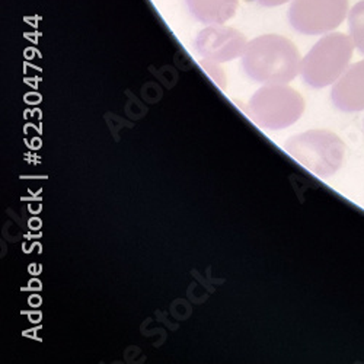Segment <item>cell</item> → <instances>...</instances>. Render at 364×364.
<instances>
[{
    "label": "cell",
    "mask_w": 364,
    "mask_h": 364,
    "mask_svg": "<svg viewBox=\"0 0 364 364\" xmlns=\"http://www.w3.org/2000/svg\"><path fill=\"white\" fill-rule=\"evenodd\" d=\"M284 150L318 178L336 175L346 158V143L331 130L314 129L291 136L284 143Z\"/></svg>",
    "instance_id": "7a4b0ae2"
},
{
    "label": "cell",
    "mask_w": 364,
    "mask_h": 364,
    "mask_svg": "<svg viewBox=\"0 0 364 364\" xmlns=\"http://www.w3.org/2000/svg\"><path fill=\"white\" fill-rule=\"evenodd\" d=\"M305 108V98L294 87L262 85L250 100L248 115L259 129L280 132L296 124Z\"/></svg>",
    "instance_id": "277c9868"
},
{
    "label": "cell",
    "mask_w": 364,
    "mask_h": 364,
    "mask_svg": "<svg viewBox=\"0 0 364 364\" xmlns=\"http://www.w3.org/2000/svg\"><path fill=\"white\" fill-rule=\"evenodd\" d=\"M348 26L355 48L364 55V0L351 8L348 14Z\"/></svg>",
    "instance_id": "9c48e42d"
},
{
    "label": "cell",
    "mask_w": 364,
    "mask_h": 364,
    "mask_svg": "<svg viewBox=\"0 0 364 364\" xmlns=\"http://www.w3.org/2000/svg\"><path fill=\"white\" fill-rule=\"evenodd\" d=\"M248 46L247 37L233 26L207 25L194 40V51L204 60L228 63L242 57Z\"/></svg>",
    "instance_id": "8992f818"
},
{
    "label": "cell",
    "mask_w": 364,
    "mask_h": 364,
    "mask_svg": "<svg viewBox=\"0 0 364 364\" xmlns=\"http://www.w3.org/2000/svg\"><path fill=\"white\" fill-rule=\"evenodd\" d=\"M354 47L353 38L343 33L323 36L301 58L303 82L315 89L336 83L348 69Z\"/></svg>",
    "instance_id": "3957f363"
},
{
    "label": "cell",
    "mask_w": 364,
    "mask_h": 364,
    "mask_svg": "<svg viewBox=\"0 0 364 364\" xmlns=\"http://www.w3.org/2000/svg\"><path fill=\"white\" fill-rule=\"evenodd\" d=\"M200 66L203 68V70L213 79V82L220 86L222 89L225 87L226 85V76H225V72L222 70V68L219 66V63H215V62H208V60H204L201 58L200 60Z\"/></svg>",
    "instance_id": "30bf717a"
},
{
    "label": "cell",
    "mask_w": 364,
    "mask_h": 364,
    "mask_svg": "<svg viewBox=\"0 0 364 364\" xmlns=\"http://www.w3.org/2000/svg\"><path fill=\"white\" fill-rule=\"evenodd\" d=\"M194 19L204 25H220L232 19L239 0H186Z\"/></svg>",
    "instance_id": "ba28073f"
},
{
    "label": "cell",
    "mask_w": 364,
    "mask_h": 364,
    "mask_svg": "<svg viewBox=\"0 0 364 364\" xmlns=\"http://www.w3.org/2000/svg\"><path fill=\"white\" fill-rule=\"evenodd\" d=\"M348 12V0H293L289 22L303 36H322L337 29Z\"/></svg>",
    "instance_id": "5b68a950"
},
{
    "label": "cell",
    "mask_w": 364,
    "mask_h": 364,
    "mask_svg": "<svg viewBox=\"0 0 364 364\" xmlns=\"http://www.w3.org/2000/svg\"><path fill=\"white\" fill-rule=\"evenodd\" d=\"M252 2H255L264 8H276V6H282L287 2H290V0H252Z\"/></svg>",
    "instance_id": "8fae6325"
},
{
    "label": "cell",
    "mask_w": 364,
    "mask_h": 364,
    "mask_svg": "<svg viewBox=\"0 0 364 364\" xmlns=\"http://www.w3.org/2000/svg\"><path fill=\"white\" fill-rule=\"evenodd\" d=\"M242 68L259 85H289L301 70L296 44L279 34H264L251 41L242 54Z\"/></svg>",
    "instance_id": "6da1fadb"
},
{
    "label": "cell",
    "mask_w": 364,
    "mask_h": 364,
    "mask_svg": "<svg viewBox=\"0 0 364 364\" xmlns=\"http://www.w3.org/2000/svg\"><path fill=\"white\" fill-rule=\"evenodd\" d=\"M363 132H364V118H363Z\"/></svg>",
    "instance_id": "7c38bea8"
},
{
    "label": "cell",
    "mask_w": 364,
    "mask_h": 364,
    "mask_svg": "<svg viewBox=\"0 0 364 364\" xmlns=\"http://www.w3.org/2000/svg\"><path fill=\"white\" fill-rule=\"evenodd\" d=\"M329 97L333 107L343 112L364 111V60L348 66L332 85Z\"/></svg>",
    "instance_id": "52a82bcc"
}]
</instances>
